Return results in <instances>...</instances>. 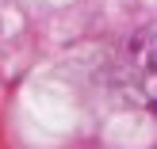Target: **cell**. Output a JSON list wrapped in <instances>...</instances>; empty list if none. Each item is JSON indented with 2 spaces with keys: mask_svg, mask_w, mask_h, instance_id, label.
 <instances>
[{
  "mask_svg": "<svg viewBox=\"0 0 157 149\" xmlns=\"http://www.w3.org/2000/svg\"><path fill=\"white\" fill-rule=\"evenodd\" d=\"M123 80H127L130 96L138 103L157 111V23L142 27L134 38L127 42L123 54Z\"/></svg>",
  "mask_w": 157,
  "mask_h": 149,
  "instance_id": "1",
  "label": "cell"
}]
</instances>
